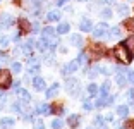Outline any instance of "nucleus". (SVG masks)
<instances>
[{"mask_svg":"<svg viewBox=\"0 0 134 129\" xmlns=\"http://www.w3.org/2000/svg\"><path fill=\"white\" fill-rule=\"evenodd\" d=\"M114 57L120 64H129L131 59H132V53H131V52L124 47V43H122V45H117V47L114 48Z\"/></svg>","mask_w":134,"mask_h":129,"instance_id":"f257e3e1","label":"nucleus"},{"mask_svg":"<svg viewBox=\"0 0 134 129\" xmlns=\"http://www.w3.org/2000/svg\"><path fill=\"white\" fill-rule=\"evenodd\" d=\"M12 84L10 72L7 69H0V88H9Z\"/></svg>","mask_w":134,"mask_h":129,"instance_id":"f03ea898","label":"nucleus"},{"mask_svg":"<svg viewBox=\"0 0 134 129\" xmlns=\"http://www.w3.org/2000/svg\"><path fill=\"white\" fill-rule=\"evenodd\" d=\"M65 90L72 95H79V81L74 78H69L65 81Z\"/></svg>","mask_w":134,"mask_h":129,"instance_id":"7ed1b4c3","label":"nucleus"},{"mask_svg":"<svg viewBox=\"0 0 134 129\" xmlns=\"http://www.w3.org/2000/svg\"><path fill=\"white\" fill-rule=\"evenodd\" d=\"M93 36L95 38H103V36L107 35V31H108V26H107L105 23H100V24H96V26H93Z\"/></svg>","mask_w":134,"mask_h":129,"instance_id":"20e7f679","label":"nucleus"},{"mask_svg":"<svg viewBox=\"0 0 134 129\" xmlns=\"http://www.w3.org/2000/svg\"><path fill=\"white\" fill-rule=\"evenodd\" d=\"M77 67H79V62H77V60H71L69 64H65V66L62 67V74L64 76H69V74H72V72H76V71H77Z\"/></svg>","mask_w":134,"mask_h":129,"instance_id":"39448f33","label":"nucleus"},{"mask_svg":"<svg viewBox=\"0 0 134 129\" xmlns=\"http://www.w3.org/2000/svg\"><path fill=\"white\" fill-rule=\"evenodd\" d=\"M0 23H2L4 28H9V26H12V24L16 23V19H14L12 14H9V12H2V14H0Z\"/></svg>","mask_w":134,"mask_h":129,"instance_id":"423d86ee","label":"nucleus"},{"mask_svg":"<svg viewBox=\"0 0 134 129\" xmlns=\"http://www.w3.org/2000/svg\"><path fill=\"white\" fill-rule=\"evenodd\" d=\"M35 112L41 114V115H50V114L53 112V107L47 105V103H38V105H36V110H35Z\"/></svg>","mask_w":134,"mask_h":129,"instance_id":"0eeeda50","label":"nucleus"},{"mask_svg":"<svg viewBox=\"0 0 134 129\" xmlns=\"http://www.w3.org/2000/svg\"><path fill=\"white\" fill-rule=\"evenodd\" d=\"M33 88H35L36 91H43L45 88H47V84H45V79L40 78V76H35V78H33Z\"/></svg>","mask_w":134,"mask_h":129,"instance_id":"6e6552de","label":"nucleus"},{"mask_svg":"<svg viewBox=\"0 0 134 129\" xmlns=\"http://www.w3.org/2000/svg\"><path fill=\"white\" fill-rule=\"evenodd\" d=\"M79 29H81V31H84V33L91 31V29H93V23H91V19L83 17V19H81V23H79Z\"/></svg>","mask_w":134,"mask_h":129,"instance_id":"1a4fd4ad","label":"nucleus"},{"mask_svg":"<svg viewBox=\"0 0 134 129\" xmlns=\"http://www.w3.org/2000/svg\"><path fill=\"white\" fill-rule=\"evenodd\" d=\"M16 124V121L12 117H2L0 119V129H12Z\"/></svg>","mask_w":134,"mask_h":129,"instance_id":"9d476101","label":"nucleus"},{"mask_svg":"<svg viewBox=\"0 0 134 129\" xmlns=\"http://www.w3.org/2000/svg\"><path fill=\"white\" fill-rule=\"evenodd\" d=\"M17 95H19V98H21V102L23 103H28L29 100H31V95H29V91L28 90H24V88H17Z\"/></svg>","mask_w":134,"mask_h":129,"instance_id":"9b49d317","label":"nucleus"},{"mask_svg":"<svg viewBox=\"0 0 134 129\" xmlns=\"http://www.w3.org/2000/svg\"><path fill=\"white\" fill-rule=\"evenodd\" d=\"M69 41H71L72 47H77V48L83 47V38H81V35H71Z\"/></svg>","mask_w":134,"mask_h":129,"instance_id":"f8f14e48","label":"nucleus"},{"mask_svg":"<svg viewBox=\"0 0 134 129\" xmlns=\"http://www.w3.org/2000/svg\"><path fill=\"white\" fill-rule=\"evenodd\" d=\"M59 90H60L59 83H55V84H52L50 88H48V90H47V93H45V95H47V98H53L57 93H59Z\"/></svg>","mask_w":134,"mask_h":129,"instance_id":"ddd939ff","label":"nucleus"},{"mask_svg":"<svg viewBox=\"0 0 134 129\" xmlns=\"http://www.w3.org/2000/svg\"><path fill=\"white\" fill-rule=\"evenodd\" d=\"M79 122H81V117H79V115H76V114H72V115H69V117H67V124L71 126V127H77Z\"/></svg>","mask_w":134,"mask_h":129,"instance_id":"4468645a","label":"nucleus"},{"mask_svg":"<svg viewBox=\"0 0 134 129\" xmlns=\"http://www.w3.org/2000/svg\"><path fill=\"white\" fill-rule=\"evenodd\" d=\"M47 21L48 23H55V21H60V12L59 10H50L47 14Z\"/></svg>","mask_w":134,"mask_h":129,"instance_id":"2eb2a0df","label":"nucleus"},{"mask_svg":"<svg viewBox=\"0 0 134 129\" xmlns=\"http://www.w3.org/2000/svg\"><path fill=\"white\" fill-rule=\"evenodd\" d=\"M41 35H43V38H48V40H52L53 36L57 35V29H53V28H43V31H41Z\"/></svg>","mask_w":134,"mask_h":129,"instance_id":"dca6fc26","label":"nucleus"},{"mask_svg":"<svg viewBox=\"0 0 134 129\" xmlns=\"http://www.w3.org/2000/svg\"><path fill=\"white\" fill-rule=\"evenodd\" d=\"M108 35H110V38H120V36H122V28L120 26H114L110 31H108Z\"/></svg>","mask_w":134,"mask_h":129,"instance_id":"f3484780","label":"nucleus"},{"mask_svg":"<svg viewBox=\"0 0 134 129\" xmlns=\"http://www.w3.org/2000/svg\"><path fill=\"white\" fill-rule=\"evenodd\" d=\"M124 47H126L127 50L131 52V53H134V35H131L129 38H126V41H124Z\"/></svg>","mask_w":134,"mask_h":129,"instance_id":"a211bd4d","label":"nucleus"},{"mask_svg":"<svg viewBox=\"0 0 134 129\" xmlns=\"http://www.w3.org/2000/svg\"><path fill=\"white\" fill-rule=\"evenodd\" d=\"M127 14H129V7H127V5H124V4L117 5V16H120V17H126Z\"/></svg>","mask_w":134,"mask_h":129,"instance_id":"6ab92c4d","label":"nucleus"},{"mask_svg":"<svg viewBox=\"0 0 134 129\" xmlns=\"http://www.w3.org/2000/svg\"><path fill=\"white\" fill-rule=\"evenodd\" d=\"M69 23H60L59 26H57V35H65V33H69Z\"/></svg>","mask_w":134,"mask_h":129,"instance_id":"aec40b11","label":"nucleus"},{"mask_svg":"<svg viewBox=\"0 0 134 129\" xmlns=\"http://www.w3.org/2000/svg\"><path fill=\"white\" fill-rule=\"evenodd\" d=\"M98 91H100V96H108V91H110V83H108V81H105Z\"/></svg>","mask_w":134,"mask_h":129,"instance_id":"412c9836","label":"nucleus"},{"mask_svg":"<svg viewBox=\"0 0 134 129\" xmlns=\"http://www.w3.org/2000/svg\"><path fill=\"white\" fill-rule=\"evenodd\" d=\"M127 114H129V107L127 105H119L117 107V115L119 117H127Z\"/></svg>","mask_w":134,"mask_h":129,"instance_id":"4be33fe9","label":"nucleus"},{"mask_svg":"<svg viewBox=\"0 0 134 129\" xmlns=\"http://www.w3.org/2000/svg\"><path fill=\"white\" fill-rule=\"evenodd\" d=\"M115 83H117L119 86H124L127 83V78L124 76V72H117V76H115Z\"/></svg>","mask_w":134,"mask_h":129,"instance_id":"5701e85b","label":"nucleus"},{"mask_svg":"<svg viewBox=\"0 0 134 129\" xmlns=\"http://www.w3.org/2000/svg\"><path fill=\"white\" fill-rule=\"evenodd\" d=\"M100 16H102L103 19H110L114 14H112V9L110 7H105V9H102V10H100Z\"/></svg>","mask_w":134,"mask_h":129,"instance_id":"b1692460","label":"nucleus"},{"mask_svg":"<svg viewBox=\"0 0 134 129\" xmlns=\"http://www.w3.org/2000/svg\"><path fill=\"white\" fill-rule=\"evenodd\" d=\"M77 62H79V66H86L88 64V53L81 52V53L77 55Z\"/></svg>","mask_w":134,"mask_h":129,"instance_id":"393cba45","label":"nucleus"},{"mask_svg":"<svg viewBox=\"0 0 134 129\" xmlns=\"http://www.w3.org/2000/svg\"><path fill=\"white\" fill-rule=\"evenodd\" d=\"M12 110L17 112V114H23L24 112V107H23V103H21V102H14V103H12Z\"/></svg>","mask_w":134,"mask_h":129,"instance_id":"a878e982","label":"nucleus"},{"mask_svg":"<svg viewBox=\"0 0 134 129\" xmlns=\"http://www.w3.org/2000/svg\"><path fill=\"white\" fill-rule=\"evenodd\" d=\"M88 93H90V96H96V93H98V86L91 83V84L88 86Z\"/></svg>","mask_w":134,"mask_h":129,"instance_id":"bb28decb","label":"nucleus"},{"mask_svg":"<svg viewBox=\"0 0 134 129\" xmlns=\"http://www.w3.org/2000/svg\"><path fill=\"white\" fill-rule=\"evenodd\" d=\"M28 72H29L31 76H36V74L40 72V64H33V66H29Z\"/></svg>","mask_w":134,"mask_h":129,"instance_id":"cd10ccee","label":"nucleus"},{"mask_svg":"<svg viewBox=\"0 0 134 129\" xmlns=\"http://www.w3.org/2000/svg\"><path fill=\"white\" fill-rule=\"evenodd\" d=\"M64 122L62 119H53V122H52V129H62Z\"/></svg>","mask_w":134,"mask_h":129,"instance_id":"c85d7f7f","label":"nucleus"},{"mask_svg":"<svg viewBox=\"0 0 134 129\" xmlns=\"http://www.w3.org/2000/svg\"><path fill=\"white\" fill-rule=\"evenodd\" d=\"M98 74H100V66H93L90 71V78H96Z\"/></svg>","mask_w":134,"mask_h":129,"instance_id":"c756f323","label":"nucleus"},{"mask_svg":"<svg viewBox=\"0 0 134 129\" xmlns=\"http://www.w3.org/2000/svg\"><path fill=\"white\" fill-rule=\"evenodd\" d=\"M124 26H126L131 33H134V19H127L126 23H124Z\"/></svg>","mask_w":134,"mask_h":129,"instance_id":"7c9ffc66","label":"nucleus"},{"mask_svg":"<svg viewBox=\"0 0 134 129\" xmlns=\"http://www.w3.org/2000/svg\"><path fill=\"white\" fill-rule=\"evenodd\" d=\"M19 26H21V29H23V31H29V23L26 19H21L19 21Z\"/></svg>","mask_w":134,"mask_h":129,"instance_id":"2f4dec72","label":"nucleus"},{"mask_svg":"<svg viewBox=\"0 0 134 129\" xmlns=\"http://www.w3.org/2000/svg\"><path fill=\"white\" fill-rule=\"evenodd\" d=\"M33 127H35V129H45V124H43L41 119H36V121L33 122Z\"/></svg>","mask_w":134,"mask_h":129,"instance_id":"473e14b6","label":"nucleus"},{"mask_svg":"<svg viewBox=\"0 0 134 129\" xmlns=\"http://www.w3.org/2000/svg\"><path fill=\"white\" fill-rule=\"evenodd\" d=\"M103 122H105V117H102V115H96V117H95V127L103 126Z\"/></svg>","mask_w":134,"mask_h":129,"instance_id":"72a5a7b5","label":"nucleus"},{"mask_svg":"<svg viewBox=\"0 0 134 129\" xmlns=\"http://www.w3.org/2000/svg\"><path fill=\"white\" fill-rule=\"evenodd\" d=\"M9 41H10V40H9L7 36H0V47H2V48H5V47H7V45H9Z\"/></svg>","mask_w":134,"mask_h":129,"instance_id":"f704fd0d","label":"nucleus"},{"mask_svg":"<svg viewBox=\"0 0 134 129\" xmlns=\"http://www.w3.org/2000/svg\"><path fill=\"white\" fill-rule=\"evenodd\" d=\"M126 76H127V81H129L131 84H134V71H127Z\"/></svg>","mask_w":134,"mask_h":129,"instance_id":"c9c22d12","label":"nucleus"},{"mask_svg":"<svg viewBox=\"0 0 134 129\" xmlns=\"http://www.w3.org/2000/svg\"><path fill=\"white\" fill-rule=\"evenodd\" d=\"M10 69L14 71V72H21V64L19 62H12L10 64Z\"/></svg>","mask_w":134,"mask_h":129,"instance_id":"e433bc0d","label":"nucleus"},{"mask_svg":"<svg viewBox=\"0 0 134 129\" xmlns=\"http://www.w3.org/2000/svg\"><path fill=\"white\" fill-rule=\"evenodd\" d=\"M83 109L86 110V112H90V110L93 109V105H91V102H88V100H84V103H83Z\"/></svg>","mask_w":134,"mask_h":129,"instance_id":"4c0bfd02","label":"nucleus"},{"mask_svg":"<svg viewBox=\"0 0 134 129\" xmlns=\"http://www.w3.org/2000/svg\"><path fill=\"white\" fill-rule=\"evenodd\" d=\"M7 60H9V55L7 53H0V62L4 64V62H7Z\"/></svg>","mask_w":134,"mask_h":129,"instance_id":"58836bf2","label":"nucleus"},{"mask_svg":"<svg viewBox=\"0 0 134 129\" xmlns=\"http://www.w3.org/2000/svg\"><path fill=\"white\" fill-rule=\"evenodd\" d=\"M31 31H33V33H38V31H40V24H38V23H35V24L31 26Z\"/></svg>","mask_w":134,"mask_h":129,"instance_id":"ea45409f","label":"nucleus"},{"mask_svg":"<svg viewBox=\"0 0 134 129\" xmlns=\"http://www.w3.org/2000/svg\"><path fill=\"white\" fill-rule=\"evenodd\" d=\"M127 98H129V102H132V100H134V90L127 91Z\"/></svg>","mask_w":134,"mask_h":129,"instance_id":"a19ab883","label":"nucleus"},{"mask_svg":"<svg viewBox=\"0 0 134 129\" xmlns=\"http://www.w3.org/2000/svg\"><path fill=\"white\" fill-rule=\"evenodd\" d=\"M19 38H21V36H19V33H16V35L12 36V40H14L16 43H19Z\"/></svg>","mask_w":134,"mask_h":129,"instance_id":"79ce46f5","label":"nucleus"},{"mask_svg":"<svg viewBox=\"0 0 134 129\" xmlns=\"http://www.w3.org/2000/svg\"><path fill=\"white\" fill-rule=\"evenodd\" d=\"M107 5H112V4H115V0H103Z\"/></svg>","mask_w":134,"mask_h":129,"instance_id":"37998d69","label":"nucleus"},{"mask_svg":"<svg viewBox=\"0 0 134 129\" xmlns=\"http://www.w3.org/2000/svg\"><path fill=\"white\" fill-rule=\"evenodd\" d=\"M65 2H67V0H57V5H64Z\"/></svg>","mask_w":134,"mask_h":129,"instance_id":"c03bdc74","label":"nucleus"},{"mask_svg":"<svg viewBox=\"0 0 134 129\" xmlns=\"http://www.w3.org/2000/svg\"><path fill=\"white\" fill-rule=\"evenodd\" d=\"M96 129H107V126L103 124V126H100V127H96Z\"/></svg>","mask_w":134,"mask_h":129,"instance_id":"a18cd8bd","label":"nucleus"},{"mask_svg":"<svg viewBox=\"0 0 134 129\" xmlns=\"http://www.w3.org/2000/svg\"><path fill=\"white\" fill-rule=\"evenodd\" d=\"M79 2H88V0H79Z\"/></svg>","mask_w":134,"mask_h":129,"instance_id":"49530a36","label":"nucleus"},{"mask_svg":"<svg viewBox=\"0 0 134 129\" xmlns=\"http://www.w3.org/2000/svg\"><path fill=\"white\" fill-rule=\"evenodd\" d=\"M88 129H95V127H88Z\"/></svg>","mask_w":134,"mask_h":129,"instance_id":"de8ad7c7","label":"nucleus"}]
</instances>
